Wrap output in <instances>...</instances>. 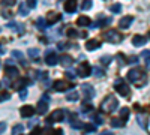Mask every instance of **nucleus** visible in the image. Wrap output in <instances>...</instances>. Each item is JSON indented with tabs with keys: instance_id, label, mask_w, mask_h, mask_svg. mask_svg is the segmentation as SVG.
I'll return each instance as SVG.
<instances>
[{
	"instance_id": "obj_1",
	"label": "nucleus",
	"mask_w": 150,
	"mask_h": 135,
	"mask_svg": "<svg viewBox=\"0 0 150 135\" xmlns=\"http://www.w3.org/2000/svg\"><path fill=\"white\" fill-rule=\"evenodd\" d=\"M126 78H128L131 83H134V84H138V87H141V84L146 83V74H144V71L140 69V68H134V69H131V71L126 74Z\"/></svg>"
},
{
	"instance_id": "obj_2",
	"label": "nucleus",
	"mask_w": 150,
	"mask_h": 135,
	"mask_svg": "<svg viewBox=\"0 0 150 135\" xmlns=\"http://www.w3.org/2000/svg\"><path fill=\"white\" fill-rule=\"evenodd\" d=\"M117 107H119L117 98H114L112 95H108L105 99L101 102V105H99V110H102L104 113H112L114 110H117Z\"/></svg>"
},
{
	"instance_id": "obj_3",
	"label": "nucleus",
	"mask_w": 150,
	"mask_h": 135,
	"mask_svg": "<svg viewBox=\"0 0 150 135\" xmlns=\"http://www.w3.org/2000/svg\"><path fill=\"white\" fill-rule=\"evenodd\" d=\"M65 119V110H54V111L48 116L47 119V125H54V123H59V122H63Z\"/></svg>"
},
{
	"instance_id": "obj_4",
	"label": "nucleus",
	"mask_w": 150,
	"mask_h": 135,
	"mask_svg": "<svg viewBox=\"0 0 150 135\" xmlns=\"http://www.w3.org/2000/svg\"><path fill=\"white\" fill-rule=\"evenodd\" d=\"M5 74H6L8 78H18V77H20V71H18V68L14 65V60H8V62H6Z\"/></svg>"
},
{
	"instance_id": "obj_5",
	"label": "nucleus",
	"mask_w": 150,
	"mask_h": 135,
	"mask_svg": "<svg viewBox=\"0 0 150 135\" xmlns=\"http://www.w3.org/2000/svg\"><path fill=\"white\" fill-rule=\"evenodd\" d=\"M114 90L120 95V96H128L129 95V92H131V89H129V86L125 83L122 78H119V80H116L114 81Z\"/></svg>"
},
{
	"instance_id": "obj_6",
	"label": "nucleus",
	"mask_w": 150,
	"mask_h": 135,
	"mask_svg": "<svg viewBox=\"0 0 150 135\" xmlns=\"http://www.w3.org/2000/svg\"><path fill=\"white\" fill-rule=\"evenodd\" d=\"M48 104H50V96H48V95H44L41 99H39V102H38V105H36L38 114H41V116L47 114V111H48Z\"/></svg>"
},
{
	"instance_id": "obj_7",
	"label": "nucleus",
	"mask_w": 150,
	"mask_h": 135,
	"mask_svg": "<svg viewBox=\"0 0 150 135\" xmlns=\"http://www.w3.org/2000/svg\"><path fill=\"white\" fill-rule=\"evenodd\" d=\"M104 38L107 42H111V44H119L122 41V35L117 32V30H108L105 35H104Z\"/></svg>"
},
{
	"instance_id": "obj_8",
	"label": "nucleus",
	"mask_w": 150,
	"mask_h": 135,
	"mask_svg": "<svg viewBox=\"0 0 150 135\" xmlns=\"http://www.w3.org/2000/svg\"><path fill=\"white\" fill-rule=\"evenodd\" d=\"M45 63L48 66H56L59 63V56L54 50H47L45 53Z\"/></svg>"
},
{
	"instance_id": "obj_9",
	"label": "nucleus",
	"mask_w": 150,
	"mask_h": 135,
	"mask_svg": "<svg viewBox=\"0 0 150 135\" xmlns=\"http://www.w3.org/2000/svg\"><path fill=\"white\" fill-rule=\"evenodd\" d=\"M92 71H93V68L87 63V62H84V63H81V65L77 68V75L81 77V78H86V77H89L90 74H92Z\"/></svg>"
},
{
	"instance_id": "obj_10",
	"label": "nucleus",
	"mask_w": 150,
	"mask_h": 135,
	"mask_svg": "<svg viewBox=\"0 0 150 135\" xmlns=\"http://www.w3.org/2000/svg\"><path fill=\"white\" fill-rule=\"evenodd\" d=\"M71 87H74V86H71L68 81H65V80H56L54 83H53V90L54 92H66V90H69Z\"/></svg>"
},
{
	"instance_id": "obj_11",
	"label": "nucleus",
	"mask_w": 150,
	"mask_h": 135,
	"mask_svg": "<svg viewBox=\"0 0 150 135\" xmlns=\"http://www.w3.org/2000/svg\"><path fill=\"white\" fill-rule=\"evenodd\" d=\"M81 90H83V95H84L86 99H92V98L95 96V89H93L92 84H83Z\"/></svg>"
},
{
	"instance_id": "obj_12",
	"label": "nucleus",
	"mask_w": 150,
	"mask_h": 135,
	"mask_svg": "<svg viewBox=\"0 0 150 135\" xmlns=\"http://www.w3.org/2000/svg\"><path fill=\"white\" fill-rule=\"evenodd\" d=\"M101 45H102L101 41H98V39H89V41L86 42V50L87 51H95V50H98V48H101Z\"/></svg>"
},
{
	"instance_id": "obj_13",
	"label": "nucleus",
	"mask_w": 150,
	"mask_h": 135,
	"mask_svg": "<svg viewBox=\"0 0 150 135\" xmlns=\"http://www.w3.org/2000/svg\"><path fill=\"white\" fill-rule=\"evenodd\" d=\"M35 111H36V110H35L32 105H24V107L20 108V114H21V117H32V116L35 114Z\"/></svg>"
},
{
	"instance_id": "obj_14",
	"label": "nucleus",
	"mask_w": 150,
	"mask_h": 135,
	"mask_svg": "<svg viewBox=\"0 0 150 135\" xmlns=\"http://www.w3.org/2000/svg\"><path fill=\"white\" fill-rule=\"evenodd\" d=\"M62 20V15L57 14V12H48V15H47V23H48V26H53V24H56L57 21Z\"/></svg>"
},
{
	"instance_id": "obj_15",
	"label": "nucleus",
	"mask_w": 150,
	"mask_h": 135,
	"mask_svg": "<svg viewBox=\"0 0 150 135\" xmlns=\"http://www.w3.org/2000/svg\"><path fill=\"white\" fill-rule=\"evenodd\" d=\"M59 62H60V65H62V66L68 68V66H72L74 59H72V56H69V54H62V56L59 57Z\"/></svg>"
},
{
	"instance_id": "obj_16",
	"label": "nucleus",
	"mask_w": 150,
	"mask_h": 135,
	"mask_svg": "<svg viewBox=\"0 0 150 135\" xmlns=\"http://www.w3.org/2000/svg\"><path fill=\"white\" fill-rule=\"evenodd\" d=\"M132 23H134V17H132V15H126V17H122V18H120L119 26H120L122 29H128Z\"/></svg>"
},
{
	"instance_id": "obj_17",
	"label": "nucleus",
	"mask_w": 150,
	"mask_h": 135,
	"mask_svg": "<svg viewBox=\"0 0 150 135\" xmlns=\"http://www.w3.org/2000/svg\"><path fill=\"white\" fill-rule=\"evenodd\" d=\"M146 42H147V38L146 36H141V35H135L132 38V45L134 47H143Z\"/></svg>"
},
{
	"instance_id": "obj_18",
	"label": "nucleus",
	"mask_w": 150,
	"mask_h": 135,
	"mask_svg": "<svg viewBox=\"0 0 150 135\" xmlns=\"http://www.w3.org/2000/svg\"><path fill=\"white\" fill-rule=\"evenodd\" d=\"M63 8L68 14H74V12L77 11V2H75V0H66Z\"/></svg>"
},
{
	"instance_id": "obj_19",
	"label": "nucleus",
	"mask_w": 150,
	"mask_h": 135,
	"mask_svg": "<svg viewBox=\"0 0 150 135\" xmlns=\"http://www.w3.org/2000/svg\"><path fill=\"white\" fill-rule=\"evenodd\" d=\"M27 83H29V80L27 78H18L14 84H12V87H14L15 90H21V89H26V86H27Z\"/></svg>"
},
{
	"instance_id": "obj_20",
	"label": "nucleus",
	"mask_w": 150,
	"mask_h": 135,
	"mask_svg": "<svg viewBox=\"0 0 150 135\" xmlns=\"http://www.w3.org/2000/svg\"><path fill=\"white\" fill-rule=\"evenodd\" d=\"M90 24H92L90 18L86 17V15H81L77 20V26H80V27H90Z\"/></svg>"
},
{
	"instance_id": "obj_21",
	"label": "nucleus",
	"mask_w": 150,
	"mask_h": 135,
	"mask_svg": "<svg viewBox=\"0 0 150 135\" xmlns=\"http://www.w3.org/2000/svg\"><path fill=\"white\" fill-rule=\"evenodd\" d=\"M137 120H138V125L143 128V129H147V126H149V117L146 116V114H138L137 116Z\"/></svg>"
},
{
	"instance_id": "obj_22",
	"label": "nucleus",
	"mask_w": 150,
	"mask_h": 135,
	"mask_svg": "<svg viewBox=\"0 0 150 135\" xmlns=\"http://www.w3.org/2000/svg\"><path fill=\"white\" fill-rule=\"evenodd\" d=\"M36 27L39 29L41 32H44L47 27H50V26H48V23H47V18H42V17L38 18V20H36Z\"/></svg>"
},
{
	"instance_id": "obj_23",
	"label": "nucleus",
	"mask_w": 150,
	"mask_h": 135,
	"mask_svg": "<svg viewBox=\"0 0 150 135\" xmlns=\"http://www.w3.org/2000/svg\"><path fill=\"white\" fill-rule=\"evenodd\" d=\"M8 27H9V29H14V30L18 32V33H23V32H24L23 24H20V23H17V21H14V20H12V21L8 24Z\"/></svg>"
},
{
	"instance_id": "obj_24",
	"label": "nucleus",
	"mask_w": 150,
	"mask_h": 135,
	"mask_svg": "<svg viewBox=\"0 0 150 135\" xmlns=\"http://www.w3.org/2000/svg\"><path fill=\"white\" fill-rule=\"evenodd\" d=\"M29 6L26 5V3H21L20 6H18V14L21 15V17H26V15H29Z\"/></svg>"
},
{
	"instance_id": "obj_25",
	"label": "nucleus",
	"mask_w": 150,
	"mask_h": 135,
	"mask_svg": "<svg viewBox=\"0 0 150 135\" xmlns=\"http://www.w3.org/2000/svg\"><path fill=\"white\" fill-rule=\"evenodd\" d=\"M66 101H69V102H77V101H78V92H77V90L69 92V93L66 95Z\"/></svg>"
},
{
	"instance_id": "obj_26",
	"label": "nucleus",
	"mask_w": 150,
	"mask_h": 135,
	"mask_svg": "<svg viewBox=\"0 0 150 135\" xmlns=\"http://www.w3.org/2000/svg\"><path fill=\"white\" fill-rule=\"evenodd\" d=\"M110 123H111L112 128H123V126H125V120L120 119V117H119V119H111Z\"/></svg>"
},
{
	"instance_id": "obj_27",
	"label": "nucleus",
	"mask_w": 150,
	"mask_h": 135,
	"mask_svg": "<svg viewBox=\"0 0 150 135\" xmlns=\"http://www.w3.org/2000/svg\"><path fill=\"white\" fill-rule=\"evenodd\" d=\"M90 110H93V107H92V104H90V99H87L86 102H83L81 113H83V114H87V113H90Z\"/></svg>"
},
{
	"instance_id": "obj_28",
	"label": "nucleus",
	"mask_w": 150,
	"mask_h": 135,
	"mask_svg": "<svg viewBox=\"0 0 150 135\" xmlns=\"http://www.w3.org/2000/svg\"><path fill=\"white\" fill-rule=\"evenodd\" d=\"M120 119H123L125 122H126L128 119H129V108H126V107H123V108H120V116H119Z\"/></svg>"
},
{
	"instance_id": "obj_29",
	"label": "nucleus",
	"mask_w": 150,
	"mask_h": 135,
	"mask_svg": "<svg viewBox=\"0 0 150 135\" xmlns=\"http://www.w3.org/2000/svg\"><path fill=\"white\" fill-rule=\"evenodd\" d=\"M96 128H98L96 123H86V125H83V129L86 132H96Z\"/></svg>"
},
{
	"instance_id": "obj_30",
	"label": "nucleus",
	"mask_w": 150,
	"mask_h": 135,
	"mask_svg": "<svg viewBox=\"0 0 150 135\" xmlns=\"http://www.w3.org/2000/svg\"><path fill=\"white\" fill-rule=\"evenodd\" d=\"M12 57H17V59H20V63H21L23 66H27V62L24 60V57H23V54H21L20 51H12Z\"/></svg>"
},
{
	"instance_id": "obj_31",
	"label": "nucleus",
	"mask_w": 150,
	"mask_h": 135,
	"mask_svg": "<svg viewBox=\"0 0 150 135\" xmlns=\"http://www.w3.org/2000/svg\"><path fill=\"white\" fill-rule=\"evenodd\" d=\"M92 119H93V123H96L98 126L104 125V119H102V116H101V114H93V116H92Z\"/></svg>"
},
{
	"instance_id": "obj_32",
	"label": "nucleus",
	"mask_w": 150,
	"mask_h": 135,
	"mask_svg": "<svg viewBox=\"0 0 150 135\" xmlns=\"http://www.w3.org/2000/svg\"><path fill=\"white\" fill-rule=\"evenodd\" d=\"M141 57H143V60L146 62V65L150 66V50H144V51L141 53Z\"/></svg>"
},
{
	"instance_id": "obj_33",
	"label": "nucleus",
	"mask_w": 150,
	"mask_h": 135,
	"mask_svg": "<svg viewBox=\"0 0 150 135\" xmlns=\"http://www.w3.org/2000/svg\"><path fill=\"white\" fill-rule=\"evenodd\" d=\"M36 78L41 80V81H47V80H48V74L44 72V71H38V72H36Z\"/></svg>"
},
{
	"instance_id": "obj_34",
	"label": "nucleus",
	"mask_w": 150,
	"mask_h": 135,
	"mask_svg": "<svg viewBox=\"0 0 150 135\" xmlns=\"http://www.w3.org/2000/svg\"><path fill=\"white\" fill-rule=\"evenodd\" d=\"M92 6H93L92 0H84V2L81 3V9L83 11H89V9H92Z\"/></svg>"
},
{
	"instance_id": "obj_35",
	"label": "nucleus",
	"mask_w": 150,
	"mask_h": 135,
	"mask_svg": "<svg viewBox=\"0 0 150 135\" xmlns=\"http://www.w3.org/2000/svg\"><path fill=\"white\" fill-rule=\"evenodd\" d=\"M27 54H29V57H32V59H38V57H39V50H36V48H29Z\"/></svg>"
},
{
	"instance_id": "obj_36",
	"label": "nucleus",
	"mask_w": 150,
	"mask_h": 135,
	"mask_svg": "<svg viewBox=\"0 0 150 135\" xmlns=\"http://www.w3.org/2000/svg\"><path fill=\"white\" fill-rule=\"evenodd\" d=\"M111 60H112V57H111V56H102L101 59H99V62H101L104 66H107V65H110V63H111Z\"/></svg>"
},
{
	"instance_id": "obj_37",
	"label": "nucleus",
	"mask_w": 150,
	"mask_h": 135,
	"mask_svg": "<svg viewBox=\"0 0 150 135\" xmlns=\"http://www.w3.org/2000/svg\"><path fill=\"white\" fill-rule=\"evenodd\" d=\"M92 74L95 77H98V78H101V77H104V69H101V68H93V71H92Z\"/></svg>"
},
{
	"instance_id": "obj_38",
	"label": "nucleus",
	"mask_w": 150,
	"mask_h": 135,
	"mask_svg": "<svg viewBox=\"0 0 150 135\" xmlns=\"http://www.w3.org/2000/svg\"><path fill=\"white\" fill-rule=\"evenodd\" d=\"M71 128L72 129H83V123H80V120H71Z\"/></svg>"
},
{
	"instance_id": "obj_39",
	"label": "nucleus",
	"mask_w": 150,
	"mask_h": 135,
	"mask_svg": "<svg viewBox=\"0 0 150 135\" xmlns=\"http://www.w3.org/2000/svg\"><path fill=\"white\" fill-rule=\"evenodd\" d=\"M24 132V125H15L12 128V134H21Z\"/></svg>"
},
{
	"instance_id": "obj_40",
	"label": "nucleus",
	"mask_w": 150,
	"mask_h": 135,
	"mask_svg": "<svg viewBox=\"0 0 150 135\" xmlns=\"http://www.w3.org/2000/svg\"><path fill=\"white\" fill-rule=\"evenodd\" d=\"M110 11H111V12H114V14H119V12H122V6H120L119 3L111 5V6H110Z\"/></svg>"
},
{
	"instance_id": "obj_41",
	"label": "nucleus",
	"mask_w": 150,
	"mask_h": 135,
	"mask_svg": "<svg viewBox=\"0 0 150 135\" xmlns=\"http://www.w3.org/2000/svg\"><path fill=\"white\" fill-rule=\"evenodd\" d=\"M75 74H77V71H66L65 72V75H66V78H71V80H75V78H77L78 75H75Z\"/></svg>"
},
{
	"instance_id": "obj_42",
	"label": "nucleus",
	"mask_w": 150,
	"mask_h": 135,
	"mask_svg": "<svg viewBox=\"0 0 150 135\" xmlns=\"http://www.w3.org/2000/svg\"><path fill=\"white\" fill-rule=\"evenodd\" d=\"M26 5H27L30 9H35L36 5H38V0H26Z\"/></svg>"
},
{
	"instance_id": "obj_43",
	"label": "nucleus",
	"mask_w": 150,
	"mask_h": 135,
	"mask_svg": "<svg viewBox=\"0 0 150 135\" xmlns=\"http://www.w3.org/2000/svg\"><path fill=\"white\" fill-rule=\"evenodd\" d=\"M126 63H131V65H137V63H138V57H137V56H132V57H129V60H128Z\"/></svg>"
},
{
	"instance_id": "obj_44",
	"label": "nucleus",
	"mask_w": 150,
	"mask_h": 135,
	"mask_svg": "<svg viewBox=\"0 0 150 135\" xmlns=\"http://www.w3.org/2000/svg\"><path fill=\"white\" fill-rule=\"evenodd\" d=\"M68 36H69V38H74V36H78V32L75 30V29H69V30H68Z\"/></svg>"
},
{
	"instance_id": "obj_45",
	"label": "nucleus",
	"mask_w": 150,
	"mask_h": 135,
	"mask_svg": "<svg viewBox=\"0 0 150 135\" xmlns=\"http://www.w3.org/2000/svg\"><path fill=\"white\" fill-rule=\"evenodd\" d=\"M26 98H27V90H26V89H21V90H20V99L24 101Z\"/></svg>"
},
{
	"instance_id": "obj_46",
	"label": "nucleus",
	"mask_w": 150,
	"mask_h": 135,
	"mask_svg": "<svg viewBox=\"0 0 150 135\" xmlns=\"http://www.w3.org/2000/svg\"><path fill=\"white\" fill-rule=\"evenodd\" d=\"M2 3L5 5V6H12L15 3V0H2Z\"/></svg>"
},
{
	"instance_id": "obj_47",
	"label": "nucleus",
	"mask_w": 150,
	"mask_h": 135,
	"mask_svg": "<svg viewBox=\"0 0 150 135\" xmlns=\"http://www.w3.org/2000/svg\"><path fill=\"white\" fill-rule=\"evenodd\" d=\"M8 99H9V93H8V92H5V93L0 95V101H8Z\"/></svg>"
},
{
	"instance_id": "obj_48",
	"label": "nucleus",
	"mask_w": 150,
	"mask_h": 135,
	"mask_svg": "<svg viewBox=\"0 0 150 135\" xmlns=\"http://www.w3.org/2000/svg\"><path fill=\"white\" fill-rule=\"evenodd\" d=\"M6 131V123L5 122H0V134H3Z\"/></svg>"
},
{
	"instance_id": "obj_49",
	"label": "nucleus",
	"mask_w": 150,
	"mask_h": 135,
	"mask_svg": "<svg viewBox=\"0 0 150 135\" xmlns=\"http://www.w3.org/2000/svg\"><path fill=\"white\" fill-rule=\"evenodd\" d=\"M38 123H39V120H32L30 123H29V128H30V129H33V126H35V125H38Z\"/></svg>"
},
{
	"instance_id": "obj_50",
	"label": "nucleus",
	"mask_w": 150,
	"mask_h": 135,
	"mask_svg": "<svg viewBox=\"0 0 150 135\" xmlns=\"http://www.w3.org/2000/svg\"><path fill=\"white\" fill-rule=\"evenodd\" d=\"M3 53H5V50H3L2 47H0V54H3Z\"/></svg>"
},
{
	"instance_id": "obj_51",
	"label": "nucleus",
	"mask_w": 150,
	"mask_h": 135,
	"mask_svg": "<svg viewBox=\"0 0 150 135\" xmlns=\"http://www.w3.org/2000/svg\"><path fill=\"white\" fill-rule=\"evenodd\" d=\"M147 38H150V30H149V35H147Z\"/></svg>"
},
{
	"instance_id": "obj_52",
	"label": "nucleus",
	"mask_w": 150,
	"mask_h": 135,
	"mask_svg": "<svg viewBox=\"0 0 150 135\" xmlns=\"http://www.w3.org/2000/svg\"><path fill=\"white\" fill-rule=\"evenodd\" d=\"M0 86H2V84H0Z\"/></svg>"
}]
</instances>
